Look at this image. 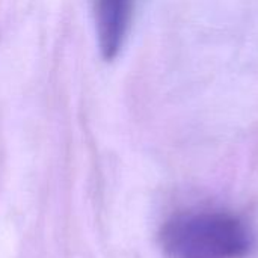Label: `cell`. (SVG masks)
Wrapping results in <instances>:
<instances>
[{"label":"cell","mask_w":258,"mask_h":258,"mask_svg":"<svg viewBox=\"0 0 258 258\" xmlns=\"http://www.w3.org/2000/svg\"><path fill=\"white\" fill-rule=\"evenodd\" d=\"M171 258H243L254 236L243 219L221 210H200L171 218L160 234Z\"/></svg>","instance_id":"6da1fadb"},{"label":"cell","mask_w":258,"mask_h":258,"mask_svg":"<svg viewBox=\"0 0 258 258\" xmlns=\"http://www.w3.org/2000/svg\"><path fill=\"white\" fill-rule=\"evenodd\" d=\"M135 0H94L98 45L106 60H113L125 39Z\"/></svg>","instance_id":"7a4b0ae2"}]
</instances>
